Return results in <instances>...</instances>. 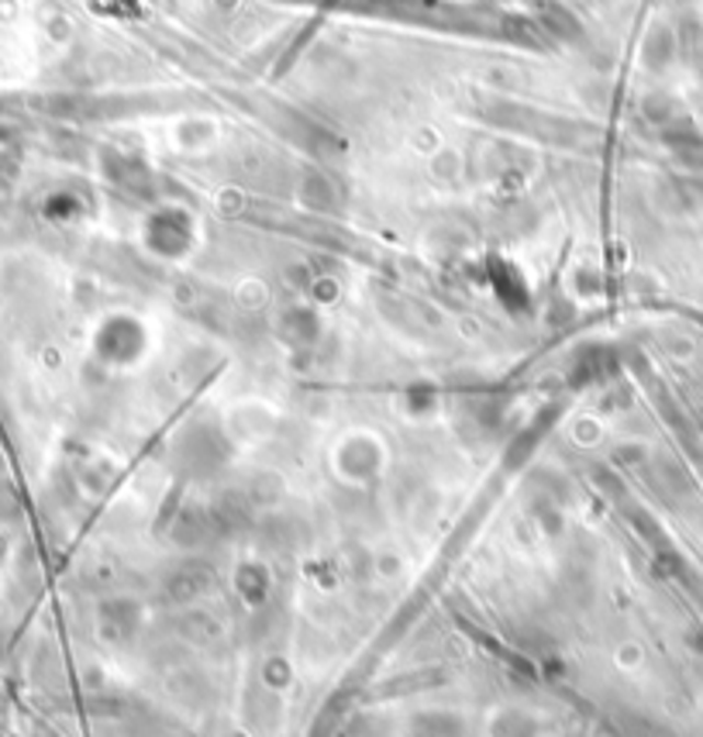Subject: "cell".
<instances>
[{
    "mask_svg": "<svg viewBox=\"0 0 703 737\" xmlns=\"http://www.w3.org/2000/svg\"><path fill=\"white\" fill-rule=\"evenodd\" d=\"M415 737H466V730L449 717H428V721L418 724Z\"/></svg>",
    "mask_w": 703,
    "mask_h": 737,
    "instance_id": "1",
    "label": "cell"
}]
</instances>
